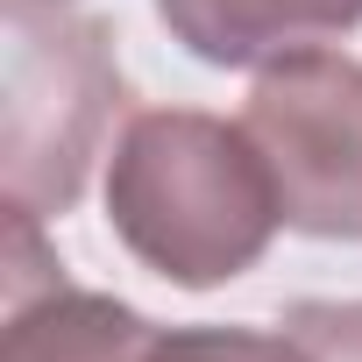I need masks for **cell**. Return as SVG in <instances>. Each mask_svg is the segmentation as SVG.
Returning a JSON list of instances; mask_svg holds the SVG:
<instances>
[{
  "label": "cell",
  "instance_id": "obj_1",
  "mask_svg": "<svg viewBox=\"0 0 362 362\" xmlns=\"http://www.w3.org/2000/svg\"><path fill=\"white\" fill-rule=\"evenodd\" d=\"M107 228L163 284L214 291L263 263L284 214L270 163L242 121L199 107H149L114 135Z\"/></svg>",
  "mask_w": 362,
  "mask_h": 362
},
{
  "label": "cell",
  "instance_id": "obj_2",
  "mask_svg": "<svg viewBox=\"0 0 362 362\" xmlns=\"http://www.w3.org/2000/svg\"><path fill=\"white\" fill-rule=\"evenodd\" d=\"M121 114V64L100 22L57 0H8V206L71 214Z\"/></svg>",
  "mask_w": 362,
  "mask_h": 362
},
{
  "label": "cell",
  "instance_id": "obj_3",
  "mask_svg": "<svg viewBox=\"0 0 362 362\" xmlns=\"http://www.w3.org/2000/svg\"><path fill=\"white\" fill-rule=\"evenodd\" d=\"M242 128L270 163L291 235L362 242V57L320 43L263 64Z\"/></svg>",
  "mask_w": 362,
  "mask_h": 362
},
{
  "label": "cell",
  "instance_id": "obj_4",
  "mask_svg": "<svg viewBox=\"0 0 362 362\" xmlns=\"http://www.w3.org/2000/svg\"><path fill=\"white\" fill-rule=\"evenodd\" d=\"M156 15L199 64L263 71L291 50H320L362 29V0H156Z\"/></svg>",
  "mask_w": 362,
  "mask_h": 362
},
{
  "label": "cell",
  "instance_id": "obj_5",
  "mask_svg": "<svg viewBox=\"0 0 362 362\" xmlns=\"http://www.w3.org/2000/svg\"><path fill=\"white\" fill-rule=\"evenodd\" d=\"M156 320L121 305L114 291H86L64 270L22 298H8L0 327V362H149L156 355Z\"/></svg>",
  "mask_w": 362,
  "mask_h": 362
},
{
  "label": "cell",
  "instance_id": "obj_6",
  "mask_svg": "<svg viewBox=\"0 0 362 362\" xmlns=\"http://www.w3.org/2000/svg\"><path fill=\"white\" fill-rule=\"evenodd\" d=\"M149 362H320L291 327H163Z\"/></svg>",
  "mask_w": 362,
  "mask_h": 362
},
{
  "label": "cell",
  "instance_id": "obj_7",
  "mask_svg": "<svg viewBox=\"0 0 362 362\" xmlns=\"http://www.w3.org/2000/svg\"><path fill=\"white\" fill-rule=\"evenodd\" d=\"M284 327L305 334L320 362H362V298H298Z\"/></svg>",
  "mask_w": 362,
  "mask_h": 362
},
{
  "label": "cell",
  "instance_id": "obj_8",
  "mask_svg": "<svg viewBox=\"0 0 362 362\" xmlns=\"http://www.w3.org/2000/svg\"><path fill=\"white\" fill-rule=\"evenodd\" d=\"M57 8H64V0H57Z\"/></svg>",
  "mask_w": 362,
  "mask_h": 362
}]
</instances>
